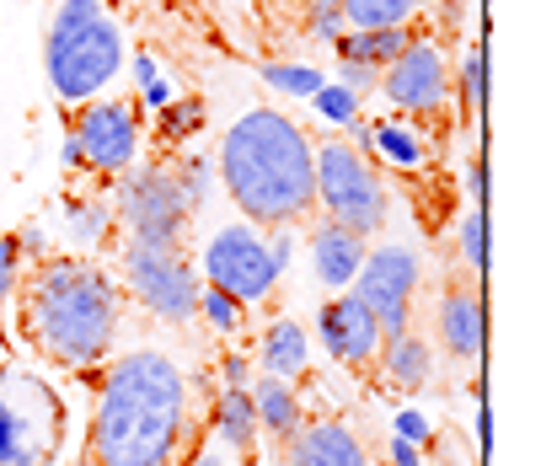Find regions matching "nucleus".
<instances>
[{
  "label": "nucleus",
  "instance_id": "423d86ee",
  "mask_svg": "<svg viewBox=\"0 0 557 466\" xmlns=\"http://www.w3.org/2000/svg\"><path fill=\"white\" fill-rule=\"evenodd\" d=\"M311 172H317V204L327 209L333 225L354 236H375L386 225V183L354 139L322 134V145H311Z\"/></svg>",
  "mask_w": 557,
  "mask_h": 466
},
{
  "label": "nucleus",
  "instance_id": "39448f33",
  "mask_svg": "<svg viewBox=\"0 0 557 466\" xmlns=\"http://www.w3.org/2000/svg\"><path fill=\"white\" fill-rule=\"evenodd\" d=\"M65 429L70 407L44 376L22 370L16 359L0 365V466H54Z\"/></svg>",
  "mask_w": 557,
  "mask_h": 466
},
{
  "label": "nucleus",
  "instance_id": "6ab92c4d",
  "mask_svg": "<svg viewBox=\"0 0 557 466\" xmlns=\"http://www.w3.org/2000/svg\"><path fill=\"white\" fill-rule=\"evenodd\" d=\"M252 413H258V429H269L278 445L306 424V407H300V387H289L284 376H263L252 387Z\"/></svg>",
  "mask_w": 557,
  "mask_h": 466
},
{
  "label": "nucleus",
  "instance_id": "9b49d317",
  "mask_svg": "<svg viewBox=\"0 0 557 466\" xmlns=\"http://www.w3.org/2000/svg\"><path fill=\"white\" fill-rule=\"evenodd\" d=\"M413 290H418V258L408 247H381L370 253V263L359 273V301L375 311L381 338L408 333V311H413Z\"/></svg>",
  "mask_w": 557,
  "mask_h": 466
},
{
  "label": "nucleus",
  "instance_id": "412c9836",
  "mask_svg": "<svg viewBox=\"0 0 557 466\" xmlns=\"http://www.w3.org/2000/svg\"><path fill=\"white\" fill-rule=\"evenodd\" d=\"M258 359L269 376H284V381H306V333L295 322H274L263 343H258Z\"/></svg>",
  "mask_w": 557,
  "mask_h": 466
},
{
  "label": "nucleus",
  "instance_id": "f704fd0d",
  "mask_svg": "<svg viewBox=\"0 0 557 466\" xmlns=\"http://www.w3.org/2000/svg\"><path fill=\"white\" fill-rule=\"evenodd\" d=\"M194 466H252V462H247V456H236V451H225V456H214V451H209V445H205V451H199V462H194Z\"/></svg>",
  "mask_w": 557,
  "mask_h": 466
},
{
  "label": "nucleus",
  "instance_id": "4468645a",
  "mask_svg": "<svg viewBox=\"0 0 557 466\" xmlns=\"http://www.w3.org/2000/svg\"><path fill=\"white\" fill-rule=\"evenodd\" d=\"M440 333H445V348H450L456 359H483V343H487L483 279H472V284L450 279V284H445V301H440Z\"/></svg>",
  "mask_w": 557,
  "mask_h": 466
},
{
  "label": "nucleus",
  "instance_id": "f257e3e1",
  "mask_svg": "<svg viewBox=\"0 0 557 466\" xmlns=\"http://www.w3.org/2000/svg\"><path fill=\"white\" fill-rule=\"evenodd\" d=\"M214 440V381L135 348L102 365L81 466H194Z\"/></svg>",
  "mask_w": 557,
  "mask_h": 466
},
{
  "label": "nucleus",
  "instance_id": "f03ea898",
  "mask_svg": "<svg viewBox=\"0 0 557 466\" xmlns=\"http://www.w3.org/2000/svg\"><path fill=\"white\" fill-rule=\"evenodd\" d=\"M11 301L16 333L38 359L60 370H91L108 359L119 333V284L108 279V268L86 258H33Z\"/></svg>",
  "mask_w": 557,
  "mask_h": 466
},
{
  "label": "nucleus",
  "instance_id": "c9c22d12",
  "mask_svg": "<svg viewBox=\"0 0 557 466\" xmlns=\"http://www.w3.org/2000/svg\"><path fill=\"white\" fill-rule=\"evenodd\" d=\"M392 462L397 466H423L418 462V451H413V440H397V445H392Z\"/></svg>",
  "mask_w": 557,
  "mask_h": 466
},
{
  "label": "nucleus",
  "instance_id": "ea45409f",
  "mask_svg": "<svg viewBox=\"0 0 557 466\" xmlns=\"http://www.w3.org/2000/svg\"><path fill=\"white\" fill-rule=\"evenodd\" d=\"M209 5H225V0H209Z\"/></svg>",
  "mask_w": 557,
  "mask_h": 466
},
{
  "label": "nucleus",
  "instance_id": "6e6552de",
  "mask_svg": "<svg viewBox=\"0 0 557 466\" xmlns=\"http://www.w3.org/2000/svg\"><path fill=\"white\" fill-rule=\"evenodd\" d=\"M119 220H124L129 242L177 247L183 242V225H188V199H183V188H177L172 172L145 167V172H129L119 183Z\"/></svg>",
  "mask_w": 557,
  "mask_h": 466
},
{
  "label": "nucleus",
  "instance_id": "a211bd4d",
  "mask_svg": "<svg viewBox=\"0 0 557 466\" xmlns=\"http://www.w3.org/2000/svg\"><path fill=\"white\" fill-rule=\"evenodd\" d=\"M311 253H317V279L322 284H348L359 263H364V236H354L344 225H333V220H322L317 231H311Z\"/></svg>",
  "mask_w": 557,
  "mask_h": 466
},
{
  "label": "nucleus",
  "instance_id": "4be33fe9",
  "mask_svg": "<svg viewBox=\"0 0 557 466\" xmlns=\"http://www.w3.org/2000/svg\"><path fill=\"white\" fill-rule=\"evenodd\" d=\"M429 0H338L344 11V27H397V22H413Z\"/></svg>",
  "mask_w": 557,
  "mask_h": 466
},
{
  "label": "nucleus",
  "instance_id": "a878e982",
  "mask_svg": "<svg viewBox=\"0 0 557 466\" xmlns=\"http://www.w3.org/2000/svg\"><path fill=\"white\" fill-rule=\"evenodd\" d=\"M461 253H467V268L483 279L487 247H483V209H478V204H472V209H467V220H461Z\"/></svg>",
  "mask_w": 557,
  "mask_h": 466
},
{
  "label": "nucleus",
  "instance_id": "c85d7f7f",
  "mask_svg": "<svg viewBox=\"0 0 557 466\" xmlns=\"http://www.w3.org/2000/svg\"><path fill=\"white\" fill-rule=\"evenodd\" d=\"M75 236H81V242H102V236H108V204L102 199L75 204Z\"/></svg>",
  "mask_w": 557,
  "mask_h": 466
},
{
  "label": "nucleus",
  "instance_id": "7c9ffc66",
  "mask_svg": "<svg viewBox=\"0 0 557 466\" xmlns=\"http://www.w3.org/2000/svg\"><path fill=\"white\" fill-rule=\"evenodd\" d=\"M16 279H22V247H16V236L5 231V236H0V301H11Z\"/></svg>",
  "mask_w": 557,
  "mask_h": 466
},
{
  "label": "nucleus",
  "instance_id": "1a4fd4ad",
  "mask_svg": "<svg viewBox=\"0 0 557 466\" xmlns=\"http://www.w3.org/2000/svg\"><path fill=\"white\" fill-rule=\"evenodd\" d=\"M70 139L86 156V172H124L139 150V102L135 97H91L75 108L70 119Z\"/></svg>",
  "mask_w": 557,
  "mask_h": 466
},
{
  "label": "nucleus",
  "instance_id": "f8f14e48",
  "mask_svg": "<svg viewBox=\"0 0 557 466\" xmlns=\"http://www.w3.org/2000/svg\"><path fill=\"white\" fill-rule=\"evenodd\" d=\"M317 328H322V343H327V354L348 365L354 376H375V365H381V322H375V311L359 301V295H338V301H327L322 306V317H317Z\"/></svg>",
  "mask_w": 557,
  "mask_h": 466
},
{
  "label": "nucleus",
  "instance_id": "c756f323",
  "mask_svg": "<svg viewBox=\"0 0 557 466\" xmlns=\"http://www.w3.org/2000/svg\"><path fill=\"white\" fill-rule=\"evenodd\" d=\"M177 188H183L188 209H194V204H205V194H209V167L199 161V156H188V161L177 167Z\"/></svg>",
  "mask_w": 557,
  "mask_h": 466
},
{
  "label": "nucleus",
  "instance_id": "20e7f679",
  "mask_svg": "<svg viewBox=\"0 0 557 466\" xmlns=\"http://www.w3.org/2000/svg\"><path fill=\"white\" fill-rule=\"evenodd\" d=\"M44 65L60 108H81L113 86V75L124 70V33L102 11V0H60L49 22Z\"/></svg>",
  "mask_w": 557,
  "mask_h": 466
},
{
  "label": "nucleus",
  "instance_id": "ddd939ff",
  "mask_svg": "<svg viewBox=\"0 0 557 466\" xmlns=\"http://www.w3.org/2000/svg\"><path fill=\"white\" fill-rule=\"evenodd\" d=\"M381 91L408 108V113H440L445 97H450V70H445V54L440 44H413L408 54H397L392 65L381 70Z\"/></svg>",
  "mask_w": 557,
  "mask_h": 466
},
{
  "label": "nucleus",
  "instance_id": "bb28decb",
  "mask_svg": "<svg viewBox=\"0 0 557 466\" xmlns=\"http://www.w3.org/2000/svg\"><path fill=\"white\" fill-rule=\"evenodd\" d=\"M263 81H269V86H284V91H295V97H311V91L322 86L317 70H300V65H263Z\"/></svg>",
  "mask_w": 557,
  "mask_h": 466
},
{
  "label": "nucleus",
  "instance_id": "72a5a7b5",
  "mask_svg": "<svg viewBox=\"0 0 557 466\" xmlns=\"http://www.w3.org/2000/svg\"><path fill=\"white\" fill-rule=\"evenodd\" d=\"M322 113H333V119H354V91H327V86H322Z\"/></svg>",
  "mask_w": 557,
  "mask_h": 466
},
{
  "label": "nucleus",
  "instance_id": "dca6fc26",
  "mask_svg": "<svg viewBox=\"0 0 557 466\" xmlns=\"http://www.w3.org/2000/svg\"><path fill=\"white\" fill-rule=\"evenodd\" d=\"M333 44H338L344 60L386 70L397 54H408L413 44H423V27H418V16L413 22H397V27H348V33H338Z\"/></svg>",
  "mask_w": 557,
  "mask_h": 466
},
{
  "label": "nucleus",
  "instance_id": "4c0bfd02",
  "mask_svg": "<svg viewBox=\"0 0 557 466\" xmlns=\"http://www.w3.org/2000/svg\"><path fill=\"white\" fill-rule=\"evenodd\" d=\"M60 161H65V167H75V172L86 167V156H81V145H75V139H65V150H60Z\"/></svg>",
  "mask_w": 557,
  "mask_h": 466
},
{
  "label": "nucleus",
  "instance_id": "aec40b11",
  "mask_svg": "<svg viewBox=\"0 0 557 466\" xmlns=\"http://www.w3.org/2000/svg\"><path fill=\"white\" fill-rule=\"evenodd\" d=\"M429 343L413 333H397V338H386L381 343V370L397 381V387H408V392H423L429 387Z\"/></svg>",
  "mask_w": 557,
  "mask_h": 466
},
{
  "label": "nucleus",
  "instance_id": "473e14b6",
  "mask_svg": "<svg viewBox=\"0 0 557 466\" xmlns=\"http://www.w3.org/2000/svg\"><path fill=\"white\" fill-rule=\"evenodd\" d=\"M220 387H247V359L242 354H225L220 359Z\"/></svg>",
  "mask_w": 557,
  "mask_h": 466
},
{
  "label": "nucleus",
  "instance_id": "cd10ccee",
  "mask_svg": "<svg viewBox=\"0 0 557 466\" xmlns=\"http://www.w3.org/2000/svg\"><path fill=\"white\" fill-rule=\"evenodd\" d=\"M306 27L317 33V38H338L344 33V11H338V0H306Z\"/></svg>",
  "mask_w": 557,
  "mask_h": 466
},
{
  "label": "nucleus",
  "instance_id": "e433bc0d",
  "mask_svg": "<svg viewBox=\"0 0 557 466\" xmlns=\"http://www.w3.org/2000/svg\"><path fill=\"white\" fill-rule=\"evenodd\" d=\"M381 139H386V150H397V156H408V161L418 156V150H413V139H403V134H381Z\"/></svg>",
  "mask_w": 557,
  "mask_h": 466
},
{
  "label": "nucleus",
  "instance_id": "393cba45",
  "mask_svg": "<svg viewBox=\"0 0 557 466\" xmlns=\"http://www.w3.org/2000/svg\"><path fill=\"white\" fill-rule=\"evenodd\" d=\"M461 108H467V124L478 130L483 124V49L478 44L467 49V65H461Z\"/></svg>",
  "mask_w": 557,
  "mask_h": 466
},
{
  "label": "nucleus",
  "instance_id": "2eb2a0df",
  "mask_svg": "<svg viewBox=\"0 0 557 466\" xmlns=\"http://www.w3.org/2000/svg\"><path fill=\"white\" fill-rule=\"evenodd\" d=\"M284 462L289 466H370V456H364V445L354 440L348 424L317 418V424H300L284 440Z\"/></svg>",
  "mask_w": 557,
  "mask_h": 466
},
{
  "label": "nucleus",
  "instance_id": "7ed1b4c3",
  "mask_svg": "<svg viewBox=\"0 0 557 466\" xmlns=\"http://www.w3.org/2000/svg\"><path fill=\"white\" fill-rule=\"evenodd\" d=\"M220 177L225 194L252 225L289 231L317 209V172H311V139L278 108H247L220 145Z\"/></svg>",
  "mask_w": 557,
  "mask_h": 466
},
{
  "label": "nucleus",
  "instance_id": "b1692460",
  "mask_svg": "<svg viewBox=\"0 0 557 466\" xmlns=\"http://www.w3.org/2000/svg\"><path fill=\"white\" fill-rule=\"evenodd\" d=\"M199 317H205L209 328H220V333H242V322H247L242 301H236V295H225V290H214V284L199 295Z\"/></svg>",
  "mask_w": 557,
  "mask_h": 466
},
{
  "label": "nucleus",
  "instance_id": "2f4dec72",
  "mask_svg": "<svg viewBox=\"0 0 557 466\" xmlns=\"http://www.w3.org/2000/svg\"><path fill=\"white\" fill-rule=\"evenodd\" d=\"M344 81H348V91H375V86H381V70L359 65V60H344Z\"/></svg>",
  "mask_w": 557,
  "mask_h": 466
},
{
  "label": "nucleus",
  "instance_id": "58836bf2",
  "mask_svg": "<svg viewBox=\"0 0 557 466\" xmlns=\"http://www.w3.org/2000/svg\"><path fill=\"white\" fill-rule=\"evenodd\" d=\"M403 440H423V424L418 418H403Z\"/></svg>",
  "mask_w": 557,
  "mask_h": 466
},
{
  "label": "nucleus",
  "instance_id": "5701e85b",
  "mask_svg": "<svg viewBox=\"0 0 557 466\" xmlns=\"http://www.w3.org/2000/svg\"><path fill=\"white\" fill-rule=\"evenodd\" d=\"M156 113H161V119H156V139H161V145H183V139H194L199 124H205V102H199V97L161 102Z\"/></svg>",
  "mask_w": 557,
  "mask_h": 466
},
{
  "label": "nucleus",
  "instance_id": "0eeeda50",
  "mask_svg": "<svg viewBox=\"0 0 557 466\" xmlns=\"http://www.w3.org/2000/svg\"><path fill=\"white\" fill-rule=\"evenodd\" d=\"M124 279H129L135 301L150 317H161V322H172V328L199 322V295H205V284H199V268L188 263L183 247H145V242H129Z\"/></svg>",
  "mask_w": 557,
  "mask_h": 466
},
{
  "label": "nucleus",
  "instance_id": "9d476101",
  "mask_svg": "<svg viewBox=\"0 0 557 466\" xmlns=\"http://www.w3.org/2000/svg\"><path fill=\"white\" fill-rule=\"evenodd\" d=\"M205 279L236 301H263L274 290L278 263L252 225H220L205 247Z\"/></svg>",
  "mask_w": 557,
  "mask_h": 466
},
{
  "label": "nucleus",
  "instance_id": "f3484780",
  "mask_svg": "<svg viewBox=\"0 0 557 466\" xmlns=\"http://www.w3.org/2000/svg\"><path fill=\"white\" fill-rule=\"evenodd\" d=\"M214 440L236 456H258V413L247 387H214Z\"/></svg>",
  "mask_w": 557,
  "mask_h": 466
}]
</instances>
